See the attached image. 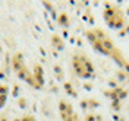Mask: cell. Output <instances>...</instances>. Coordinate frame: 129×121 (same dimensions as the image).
Instances as JSON below:
<instances>
[{
    "label": "cell",
    "mask_w": 129,
    "mask_h": 121,
    "mask_svg": "<svg viewBox=\"0 0 129 121\" xmlns=\"http://www.w3.org/2000/svg\"><path fill=\"white\" fill-rule=\"evenodd\" d=\"M21 121H38V120L35 117H32V115H25V117H22Z\"/></svg>",
    "instance_id": "obj_9"
},
{
    "label": "cell",
    "mask_w": 129,
    "mask_h": 121,
    "mask_svg": "<svg viewBox=\"0 0 129 121\" xmlns=\"http://www.w3.org/2000/svg\"><path fill=\"white\" fill-rule=\"evenodd\" d=\"M8 96H9V88L0 82V109L6 105V102H8Z\"/></svg>",
    "instance_id": "obj_7"
},
{
    "label": "cell",
    "mask_w": 129,
    "mask_h": 121,
    "mask_svg": "<svg viewBox=\"0 0 129 121\" xmlns=\"http://www.w3.org/2000/svg\"><path fill=\"white\" fill-rule=\"evenodd\" d=\"M103 18H104L106 24L113 29H120L126 25V18H125L123 10L114 5H106Z\"/></svg>",
    "instance_id": "obj_4"
},
{
    "label": "cell",
    "mask_w": 129,
    "mask_h": 121,
    "mask_svg": "<svg viewBox=\"0 0 129 121\" xmlns=\"http://www.w3.org/2000/svg\"><path fill=\"white\" fill-rule=\"evenodd\" d=\"M32 79H34V85L32 88L35 89H41L44 85V72H43V67L40 64H35L32 69Z\"/></svg>",
    "instance_id": "obj_6"
},
{
    "label": "cell",
    "mask_w": 129,
    "mask_h": 121,
    "mask_svg": "<svg viewBox=\"0 0 129 121\" xmlns=\"http://www.w3.org/2000/svg\"><path fill=\"white\" fill-rule=\"evenodd\" d=\"M84 121H103V117L100 114H95V112H89L85 115Z\"/></svg>",
    "instance_id": "obj_8"
},
{
    "label": "cell",
    "mask_w": 129,
    "mask_h": 121,
    "mask_svg": "<svg viewBox=\"0 0 129 121\" xmlns=\"http://www.w3.org/2000/svg\"><path fill=\"white\" fill-rule=\"evenodd\" d=\"M87 40H88V42L92 45V48L95 51H98L100 54H103L106 57L113 58L119 66H122L126 70H129V64H128V61L125 60L123 54L120 53V50L116 47V44L113 42V40L101 28L88 29L87 31Z\"/></svg>",
    "instance_id": "obj_1"
},
{
    "label": "cell",
    "mask_w": 129,
    "mask_h": 121,
    "mask_svg": "<svg viewBox=\"0 0 129 121\" xmlns=\"http://www.w3.org/2000/svg\"><path fill=\"white\" fill-rule=\"evenodd\" d=\"M12 69L15 74L24 80L25 83H28L29 86L34 85V79H32V70L26 66V61L24 58V54L22 53H15L13 57H12Z\"/></svg>",
    "instance_id": "obj_3"
},
{
    "label": "cell",
    "mask_w": 129,
    "mask_h": 121,
    "mask_svg": "<svg viewBox=\"0 0 129 121\" xmlns=\"http://www.w3.org/2000/svg\"><path fill=\"white\" fill-rule=\"evenodd\" d=\"M72 67L76 76L81 79H92L95 76L94 64L85 54H75L72 57Z\"/></svg>",
    "instance_id": "obj_2"
},
{
    "label": "cell",
    "mask_w": 129,
    "mask_h": 121,
    "mask_svg": "<svg viewBox=\"0 0 129 121\" xmlns=\"http://www.w3.org/2000/svg\"><path fill=\"white\" fill-rule=\"evenodd\" d=\"M59 114H60V120L62 121H79V117L76 111L73 109L71 102L60 99L59 102Z\"/></svg>",
    "instance_id": "obj_5"
}]
</instances>
